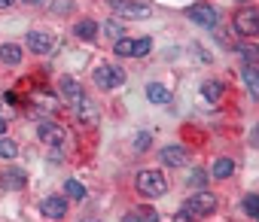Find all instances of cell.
<instances>
[{"label":"cell","instance_id":"obj_23","mask_svg":"<svg viewBox=\"0 0 259 222\" xmlns=\"http://www.w3.org/2000/svg\"><path fill=\"white\" fill-rule=\"evenodd\" d=\"M49 13H52V16H67V13H73V0H52V4H49Z\"/></svg>","mask_w":259,"mask_h":222},{"label":"cell","instance_id":"obj_6","mask_svg":"<svg viewBox=\"0 0 259 222\" xmlns=\"http://www.w3.org/2000/svg\"><path fill=\"white\" fill-rule=\"evenodd\" d=\"M235 31L241 34V37H256L259 34V13L256 10H244V13H238L235 16Z\"/></svg>","mask_w":259,"mask_h":222},{"label":"cell","instance_id":"obj_7","mask_svg":"<svg viewBox=\"0 0 259 222\" xmlns=\"http://www.w3.org/2000/svg\"><path fill=\"white\" fill-rule=\"evenodd\" d=\"M186 16H189V22H195V25H201V28H217V10L213 7H207V4H195V7H189L186 10Z\"/></svg>","mask_w":259,"mask_h":222},{"label":"cell","instance_id":"obj_32","mask_svg":"<svg viewBox=\"0 0 259 222\" xmlns=\"http://www.w3.org/2000/svg\"><path fill=\"white\" fill-rule=\"evenodd\" d=\"M7 134V119H0V137Z\"/></svg>","mask_w":259,"mask_h":222},{"label":"cell","instance_id":"obj_25","mask_svg":"<svg viewBox=\"0 0 259 222\" xmlns=\"http://www.w3.org/2000/svg\"><path fill=\"white\" fill-rule=\"evenodd\" d=\"M104 34H107V40H119V37H125V31H122V22L110 19V22L104 25Z\"/></svg>","mask_w":259,"mask_h":222},{"label":"cell","instance_id":"obj_3","mask_svg":"<svg viewBox=\"0 0 259 222\" xmlns=\"http://www.w3.org/2000/svg\"><path fill=\"white\" fill-rule=\"evenodd\" d=\"M217 207H220V201H217V195L213 192H198V195H192L189 201H186V213L189 216H210V213H217Z\"/></svg>","mask_w":259,"mask_h":222},{"label":"cell","instance_id":"obj_28","mask_svg":"<svg viewBox=\"0 0 259 222\" xmlns=\"http://www.w3.org/2000/svg\"><path fill=\"white\" fill-rule=\"evenodd\" d=\"M207 183V174L204 171H189L186 174V186H204Z\"/></svg>","mask_w":259,"mask_h":222},{"label":"cell","instance_id":"obj_31","mask_svg":"<svg viewBox=\"0 0 259 222\" xmlns=\"http://www.w3.org/2000/svg\"><path fill=\"white\" fill-rule=\"evenodd\" d=\"M16 0H0V10H7V7H13Z\"/></svg>","mask_w":259,"mask_h":222},{"label":"cell","instance_id":"obj_22","mask_svg":"<svg viewBox=\"0 0 259 222\" xmlns=\"http://www.w3.org/2000/svg\"><path fill=\"white\" fill-rule=\"evenodd\" d=\"M64 192H67V198H73V201H82V198H85V186H82L79 180H67V183H64Z\"/></svg>","mask_w":259,"mask_h":222},{"label":"cell","instance_id":"obj_11","mask_svg":"<svg viewBox=\"0 0 259 222\" xmlns=\"http://www.w3.org/2000/svg\"><path fill=\"white\" fill-rule=\"evenodd\" d=\"M37 134H40V140H46V143H52V146H64V128H58V125H52V122H40L37 125Z\"/></svg>","mask_w":259,"mask_h":222},{"label":"cell","instance_id":"obj_29","mask_svg":"<svg viewBox=\"0 0 259 222\" xmlns=\"http://www.w3.org/2000/svg\"><path fill=\"white\" fill-rule=\"evenodd\" d=\"M238 55L244 58V64H256V49L253 46H238Z\"/></svg>","mask_w":259,"mask_h":222},{"label":"cell","instance_id":"obj_4","mask_svg":"<svg viewBox=\"0 0 259 222\" xmlns=\"http://www.w3.org/2000/svg\"><path fill=\"white\" fill-rule=\"evenodd\" d=\"M110 4H113L116 16H122V19L141 22V19H150V16H153V10H150L147 4H138V0H110Z\"/></svg>","mask_w":259,"mask_h":222},{"label":"cell","instance_id":"obj_19","mask_svg":"<svg viewBox=\"0 0 259 222\" xmlns=\"http://www.w3.org/2000/svg\"><path fill=\"white\" fill-rule=\"evenodd\" d=\"M201 97H204V100H220V97H223V82H220V79L201 82Z\"/></svg>","mask_w":259,"mask_h":222},{"label":"cell","instance_id":"obj_9","mask_svg":"<svg viewBox=\"0 0 259 222\" xmlns=\"http://www.w3.org/2000/svg\"><path fill=\"white\" fill-rule=\"evenodd\" d=\"M40 210H43L46 219H64V213H67V201H64L61 195H49V198H43Z\"/></svg>","mask_w":259,"mask_h":222},{"label":"cell","instance_id":"obj_10","mask_svg":"<svg viewBox=\"0 0 259 222\" xmlns=\"http://www.w3.org/2000/svg\"><path fill=\"white\" fill-rule=\"evenodd\" d=\"M0 186L10 189V192H19V189L28 186V177H25V171H19V168H7L4 174H0Z\"/></svg>","mask_w":259,"mask_h":222},{"label":"cell","instance_id":"obj_30","mask_svg":"<svg viewBox=\"0 0 259 222\" xmlns=\"http://www.w3.org/2000/svg\"><path fill=\"white\" fill-rule=\"evenodd\" d=\"M150 140H153V134H150V131H141V134H138V140H135V149H138V152L150 149Z\"/></svg>","mask_w":259,"mask_h":222},{"label":"cell","instance_id":"obj_14","mask_svg":"<svg viewBox=\"0 0 259 222\" xmlns=\"http://www.w3.org/2000/svg\"><path fill=\"white\" fill-rule=\"evenodd\" d=\"M147 97H150V103H168L171 100V91L162 82H150L147 85Z\"/></svg>","mask_w":259,"mask_h":222},{"label":"cell","instance_id":"obj_21","mask_svg":"<svg viewBox=\"0 0 259 222\" xmlns=\"http://www.w3.org/2000/svg\"><path fill=\"white\" fill-rule=\"evenodd\" d=\"M73 34H76L79 40H95V34H98V25H95L92 19H82V22H76Z\"/></svg>","mask_w":259,"mask_h":222},{"label":"cell","instance_id":"obj_34","mask_svg":"<svg viewBox=\"0 0 259 222\" xmlns=\"http://www.w3.org/2000/svg\"><path fill=\"white\" fill-rule=\"evenodd\" d=\"M238 4H250V0H238Z\"/></svg>","mask_w":259,"mask_h":222},{"label":"cell","instance_id":"obj_35","mask_svg":"<svg viewBox=\"0 0 259 222\" xmlns=\"http://www.w3.org/2000/svg\"><path fill=\"white\" fill-rule=\"evenodd\" d=\"M82 222H89V219H82Z\"/></svg>","mask_w":259,"mask_h":222},{"label":"cell","instance_id":"obj_8","mask_svg":"<svg viewBox=\"0 0 259 222\" xmlns=\"http://www.w3.org/2000/svg\"><path fill=\"white\" fill-rule=\"evenodd\" d=\"M58 94L67 100V103H79L85 94H82V88H79V82L73 79V76H61L58 79Z\"/></svg>","mask_w":259,"mask_h":222},{"label":"cell","instance_id":"obj_13","mask_svg":"<svg viewBox=\"0 0 259 222\" xmlns=\"http://www.w3.org/2000/svg\"><path fill=\"white\" fill-rule=\"evenodd\" d=\"M0 61L10 64V67L22 64V46H16V43H4V46H0Z\"/></svg>","mask_w":259,"mask_h":222},{"label":"cell","instance_id":"obj_27","mask_svg":"<svg viewBox=\"0 0 259 222\" xmlns=\"http://www.w3.org/2000/svg\"><path fill=\"white\" fill-rule=\"evenodd\" d=\"M150 49H153V40H150V37H138V43H135V58L147 55Z\"/></svg>","mask_w":259,"mask_h":222},{"label":"cell","instance_id":"obj_12","mask_svg":"<svg viewBox=\"0 0 259 222\" xmlns=\"http://www.w3.org/2000/svg\"><path fill=\"white\" fill-rule=\"evenodd\" d=\"M189 161V152L183 149V146H165L162 149V164H168V168H183Z\"/></svg>","mask_w":259,"mask_h":222},{"label":"cell","instance_id":"obj_16","mask_svg":"<svg viewBox=\"0 0 259 222\" xmlns=\"http://www.w3.org/2000/svg\"><path fill=\"white\" fill-rule=\"evenodd\" d=\"M210 174H213L217 180H229V177L235 174V161H232V158H217L213 168H210Z\"/></svg>","mask_w":259,"mask_h":222},{"label":"cell","instance_id":"obj_33","mask_svg":"<svg viewBox=\"0 0 259 222\" xmlns=\"http://www.w3.org/2000/svg\"><path fill=\"white\" fill-rule=\"evenodd\" d=\"M25 4H31V7H40V4H46V0H25Z\"/></svg>","mask_w":259,"mask_h":222},{"label":"cell","instance_id":"obj_1","mask_svg":"<svg viewBox=\"0 0 259 222\" xmlns=\"http://www.w3.org/2000/svg\"><path fill=\"white\" fill-rule=\"evenodd\" d=\"M138 192L147 198H162L168 192V180L162 177V171H141L138 174Z\"/></svg>","mask_w":259,"mask_h":222},{"label":"cell","instance_id":"obj_20","mask_svg":"<svg viewBox=\"0 0 259 222\" xmlns=\"http://www.w3.org/2000/svg\"><path fill=\"white\" fill-rule=\"evenodd\" d=\"M135 43H138V40H132V37H119V40L113 43V52H116L119 58H132V55H135Z\"/></svg>","mask_w":259,"mask_h":222},{"label":"cell","instance_id":"obj_26","mask_svg":"<svg viewBox=\"0 0 259 222\" xmlns=\"http://www.w3.org/2000/svg\"><path fill=\"white\" fill-rule=\"evenodd\" d=\"M244 213H247L250 219L259 216V198H256V195H247V198H244Z\"/></svg>","mask_w":259,"mask_h":222},{"label":"cell","instance_id":"obj_17","mask_svg":"<svg viewBox=\"0 0 259 222\" xmlns=\"http://www.w3.org/2000/svg\"><path fill=\"white\" fill-rule=\"evenodd\" d=\"M125 222H159V213L153 207H138L135 213H128Z\"/></svg>","mask_w":259,"mask_h":222},{"label":"cell","instance_id":"obj_15","mask_svg":"<svg viewBox=\"0 0 259 222\" xmlns=\"http://www.w3.org/2000/svg\"><path fill=\"white\" fill-rule=\"evenodd\" d=\"M76 109H79V119H82V122H98V103H95V100L82 97V100L76 103Z\"/></svg>","mask_w":259,"mask_h":222},{"label":"cell","instance_id":"obj_24","mask_svg":"<svg viewBox=\"0 0 259 222\" xmlns=\"http://www.w3.org/2000/svg\"><path fill=\"white\" fill-rule=\"evenodd\" d=\"M16 155H19V146L10 137H0V158H16Z\"/></svg>","mask_w":259,"mask_h":222},{"label":"cell","instance_id":"obj_2","mask_svg":"<svg viewBox=\"0 0 259 222\" xmlns=\"http://www.w3.org/2000/svg\"><path fill=\"white\" fill-rule=\"evenodd\" d=\"M122 82H125V70H122V67H116V64H101V67H95V85H98V88L110 91V88H119Z\"/></svg>","mask_w":259,"mask_h":222},{"label":"cell","instance_id":"obj_5","mask_svg":"<svg viewBox=\"0 0 259 222\" xmlns=\"http://www.w3.org/2000/svg\"><path fill=\"white\" fill-rule=\"evenodd\" d=\"M25 46L34 52V55H49L52 52V46H55V37L49 34V31H28V37H25Z\"/></svg>","mask_w":259,"mask_h":222},{"label":"cell","instance_id":"obj_18","mask_svg":"<svg viewBox=\"0 0 259 222\" xmlns=\"http://www.w3.org/2000/svg\"><path fill=\"white\" fill-rule=\"evenodd\" d=\"M241 76H244V82H247L250 94H253V97H259V73H256V67H253V64H244Z\"/></svg>","mask_w":259,"mask_h":222}]
</instances>
